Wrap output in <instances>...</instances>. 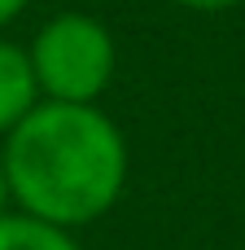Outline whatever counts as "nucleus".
I'll return each instance as SVG.
<instances>
[{"label":"nucleus","mask_w":245,"mask_h":250,"mask_svg":"<svg viewBox=\"0 0 245 250\" xmlns=\"http://www.w3.org/2000/svg\"><path fill=\"white\" fill-rule=\"evenodd\" d=\"M4 207H9V180H4V167H0V215H4Z\"/></svg>","instance_id":"obj_7"},{"label":"nucleus","mask_w":245,"mask_h":250,"mask_svg":"<svg viewBox=\"0 0 245 250\" xmlns=\"http://www.w3.org/2000/svg\"><path fill=\"white\" fill-rule=\"evenodd\" d=\"M26 62L44 101L92 105L114 79V35L92 13H57L35 31Z\"/></svg>","instance_id":"obj_2"},{"label":"nucleus","mask_w":245,"mask_h":250,"mask_svg":"<svg viewBox=\"0 0 245 250\" xmlns=\"http://www.w3.org/2000/svg\"><path fill=\"white\" fill-rule=\"evenodd\" d=\"M171 4L193 9V13H219V9H232V4H241V0H171Z\"/></svg>","instance_id":"obj_5"},{"label":"nucleus","mask_w":245,"mask_h":250,"mask_svg":"<svg viewBox=\"0 0 245 250\" xmlns=\"http://www.w3.org/2000/svg\"><path fill=\"white\" fill-rule=\"evenodd\" d=\"M0 250H79L66 229L44 224L35 215H0Z\"/></svg>","instance_id":"obj_4"},{"label":"nucleus","mask_w":245,"mask_h":250,"mask_svg":"<svg viewBox=\"0 0 245 250\" xmlns=\"http://www.w3.org/2000/svg\"><path fill=\"white\" fill-rule=\"evenodd\" d=\"M35 75H31V62H26V48L0 40V132L9 136L26 110L35 105Z\"/></svg>","instance_id":"obj_3"},{"label":"nucleus","mask_w":245,"mask_h":250,"mask_svg":"<svg viewBox=\"0 0 245 250\" xmlns=\"http://www.w3.org/2000/svg\"><path fill=\"white\" fill-rule=\"evenodd\" d=\"M22 9H26V0H0V26H4V22H13Z\"/></svg>","instance_id":"obj_6"},{"label":"nucleus","mask_w":245,"mask_h":250,"mask_svg":"<svg viewBox=\"0 0 245 250\" xmlns=\"http://www.w3.org/2000/svg\"><path fill=\"white\" fill-rule=\"evenodd\" d=\"M0 167L22 215L79 229L118 202L127 185V141L96 105L35 101L4 136Z\"/></svg>","instance_id":"obj_1"}]
</instances>
